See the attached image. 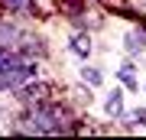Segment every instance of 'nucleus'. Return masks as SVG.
<instances>
[{"label": "nucleus", "mask_w": 146, "mask_h": 140, "mask_svg": "<svg viewBox=\"0 0 146 140\" xmlns=\"http://www.w3.org/2000/svg\"><path fill=\"white\" fill-rule=\"evenodd\" d=\"M72 121H75L72 111L49 98V101L26 104V111L20 114L16 130H20V134H65V130H75Z\"/></svg>", "instance_id": "1"}, {"label": "nucleus", "mask_w": 146, "mask_h": 140, "mask_svg": "<svg viewBox=\"0 0 146 140\" xmlns=\"http://www.w3.org/2000/svg\"><path fill=\"white\" fill-rule=\"evenodd\" d=\"M36 75H39V68H36L33 59L13 56V59H7V62L0 65V91H16L20 85L33 82Z\"/></svg>", "instance_id": "2"}, {"label": "nucleus", "mask_w": 146, "mask_h": 140, "mask_svg": "<svg viewBox=\"0 0 146 140\" xmlns=\"http://www.w3.org/2000/svg\"><path fill=\"white\" fill-rule=\"evenodd\" d=\"M52 94H55V85H49V82H39V78H33V82L20 85V88L13 91V98L20 101V104H36V101H49Z\"/></svg>", "instance_id": "3"}, {"label": "nucleus", "mask_w": 146, "mask_h": 140, "mask_svg": "<svg viewBox=\"0 0 146 140\" xmlns=\"http://www.w3.org/2000/svg\"><path fill=\"white\" fill-rule=\"evenodd\" d=\"M16 52H20L23 59H33V62H36V59H42L46 56V39L42 36H26V33H23V39L16 42Z\"/></svg>", "instance_id": "4"}, {"label": "nucleus", "mask_w": 146, "mask_h": 140, "mask_svg": "<svg viewBox=\"0 0 146 140\" xmlns=\"http://www.w3.org/2000/svg\"><path fill=\"white\" fill-rule=\"evenodd\" d=\"M127 52L136 59L146 52V26H133L130 33H127Z\"/></svg>", "instance_id": "5"}, {"label": "nucleus", "mask_w": 146, "mask_h": 140, "mask_svg": "<svg viewBox=\"0 0 146 140\" xmlns=\"http://www.w3.org/2000/svg\"><path fill=\"white\" fill-rule=\"evenodd\" d=\"M23 39V29H20V23H13V20H0V42L3 46H13L16 49V42Z\"/></svg>", "instance_id": "6"}, {"label": "nucleus", "mask_w": 146, "mask_h": 140, "mask_svg": "<svg viewBox=\"0 0 146 140\" xmlns=\"http://www.w3.org/2000/svg\"><path fill=\"white\" fill-rule=\"evenodd\" d=\"M104 108H107V114L114 117V121H120V117H127V111H123V91H117L114 88V94L104 101Z\"/></svg>", "instance_id": "7"}, {"label": "nucleus", "mask_w": 146, "mask_h": 140, "mask_svg": "<svg viewBox=\"0 0 146 140\" xmlns=\"http://www.w3.org/2000/svg\"><path fill=\"white\" fill-rule=\"evenodd\" d=\"M68 49H72L78 59H88L91 56V36H75L72 42H68Z\"/></svg>", "instance_id": "8"}, {"label": "nucleus", "mask_w": 146, "mask_h": 140, "mask_svg": "<svg viewBox=\"0 0 146 140\" xmlns=\"http://www.w3.org/2000/svg\"><path fill=\"white\" fill-rule=\"evenodd\" d=\"M117 78H120V82H123L130 91H136V88H140V82L133 78V65H130V62H127L123 68H117Z\"/></svg>", "instance_id": "9"}, {"label": "nucleus", "mask_w": 146, "mask_h": 140, "mask_svg": "<svg viewBox=\"0 0 146 140\" xmlns=\"http://www.w3.org/2000/svg\"><path fill=\"white\" fill-rule=\"evenodd\" d=\"M81 82H84V85H91V88H98V85L104 82V75H101L98 68H91V65H84V68H81Z\"/></svg>", "instance_id": "10"}, {"label": "nucleus", "mask_w": 146, "mask_h": 140, "mask_svg": "<svg viewBox=\"0 0 146 140\" xmlns=\"http://www.w3.org/2000/svg\"><path fill=\"white\" fill-rule=\"evenodd\" d=\"M3 7L10 13H29L33 10V0H3Z\"/></svg>", "instance_id": "11"}, {"label": "nucleus", "mask_w": 146, "mask_h": 140, "mask_svg": "<svg viewBox=\"0 0 146 140\" xmlns=\"http://www.w3.org/2000/svg\"><path fill=\"white\" fill-rule=\"evenodd\" d=\"M13 56H20V52H16L13 46H3V42H0V65H3L7 59H13Z\"/></svg>", "instance_id": "12"}, {"label": "nucleus", "mask_w": 146, "mask_h": 140, "mask_svg": "<svg viewBox=\"0 0 146 140\" xmlns=\"http://www.w3.org/2000/svg\"><path fill=\"white\" fill-rule=\"evenodd\" d=\"M130 117H133V121H136L140 127H146V108H136V111H133Z\"/></svg>", "instance_id": "13"}]
</instances>
